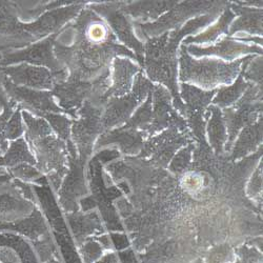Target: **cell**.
Instances as JSON below:
<instances>
[{
	"label": "cell",
	"mask_w": 263,
	"mask_h": 263,
	"mask_svg": "<svg viewBox=\"0 0 263 263\" xmlns=\"http://www.w3.org/2000/svg\"><path fill=\"white\" fill-rule=\"evenodd\" d=\"M9 148V141H0V157H3Z\"/></svg>",
	"instance_id": "cell-45"
},
{
	"label": "cell",
	"mask_w": 263,
	"mask_h": 263,
	"mask_svg": "<svg viewBox=\"0 0 263 263\" xmlns=\"http://www.w3.org/2000/svg\"><path fill=\"white\" fill-rule=\"evenodd\" d=\"M235 18V14L232 12V10L229 8L226 9L222 16L219 19L218 23H216L214 26L210 27L206 31L199 34L196 37H189L186 40L183 41V46L189 45L191 42L195 43H211L215 41L221 34H229V26Z\"/></svg>",
	"instance_id": "cell-32"
},
{
	"label": "cell",
	"mask_w": 263,
	"mask_h": 263,
	"mask_svg": "<svg viewBox=\"0 0 263 263\" xmlns=\"http://www.w3.org/2000/svg\"><path fill=\"white\" fill-rule=\"evenodd\" d=\"M223 2L215 3V2H187L182 4H177L175 7H173L167 14L159 18L158 21L155 24H146V25H136L137 31L140 34H144L147 36H152L154 38L155 36H158L159 34L165 33L170 29L178 28L183 21H185L187 18H191L192 16L202 13L203 11L208 13H213L220 10L211 11L213 9H217L219 7L223 6Z\"/></svg>",
	"instance_id": "cell-16"
},
{
	"label": "cell",
	"mask_w": 263,
	"mask_h": 263,
	"mask_svg": "<svg viewBox=\"0 0 263 263\" xmlns=\"http://www.w3.org/2000/svg\"><path fill=\"white\" fill-rule=\"evenodd\" d=\"M145 137L146 135L142 132L122 125L117 128L104 132L102 135H100L95 143L94 153H97L105 146L112 145L116 146L117 151L126 157H137L143 148Z\"/></svg>",
	"instance_id": "cell-22"
},
{
	"label": "cell",
	"mask_w": 263,
	"mask_h": 263,
	"mask_svg": "<svg viewBox=\"0 0 263 263\" xmlns=\"http://www.w3.org/2000/svg\"><path fill=\"white\" fill-rule=\"evenodd\" d=\"M96 263H121V261L116 251H108Z\"/></svg>",
	"instance_id": "cell-44"
},
{
	"label": "cell",
	"mask_w": 263,
	"mask_h": 263,
	"mask_svg": "<svg viewBox=\"0 0 263 263\" xmlns=\"http://www.w3.org/2000/svg\"><path fill=\"white\" fill-rule=\"evenodd\" d=\"M123 3H104V4H93L87 5V9L95 12L101 18L105 19L109 29H112L116 37L124 43L125 46L134 50L140 64L144 65L143 54L144 46L140 42L134 33V27L132 25L128 16L122 11Z\"/></svg>",
	"instance_id": "cell-13"
},
{
	"label": "cell",
	"mask_w": 263,
	"mask_h": 263,
	"mask_svg": "<svg viewBox=\"0 0 263 263\" xmlns=\"http://www.w3.org/2000/svg\"><path fill=\"white\" fill-rule=\"evenodd\" d=\"M85 5L86 4L83 2H76L70 3L65 7L46 11L33 23H23V28L35 42H38L42 40V38L59 33L61 29L68 26L71 20L78 16L85 8Z\"/></svg>",
	"instance_id": "cell-17"
},
{
	"label": "cell",
	"mask_w": 263,
	"mask_h": 263,
	"mask_svg": "<svg viewBox=\"0 0 263 263\" xmlns=\"http://www.w3.org/2000/svg\"><path fill=\"white\" fill-rule=\"evenodd\" d=\"M4 87L10 100L35 117L42 118L50 113H65L55 103L51 91H37L24 86H17L7 76L4 81Z\"/></svg>",
	"instance_id": "cell-14"
},
{
	"label": "cell",
	"mask_w": 263,
	"mask_h": 263,
	"mask_svg": "<svg viewBox=\"0 0 263 263\" xmlns=\"http://www.w3.org/2000/svg\"><path fill=\"white\" fill-rule=\"evenodd\" d=\"M25 125V139L36 159V167L58 192L69 168L67 142L59 138L48 121L21 112Z\"/></svg>",
	"instance_id": "cell-2"
},
{
	"label": "cell",
	"mask_w": 263,
	"mask_h": 263,
	"mask_svg": "<svg viewBox=\"0 0 263 263\" xmlns=\"http://www.w3.org/2000/svg\"><path fill=\"white\" fill-rule=\"evenodd\" d=\"M210 111V119L208 123V134L210 144L217 157H221L224 153V145L228 141L227 126L222 116V112L218 106L212 105L208 108Z\"/></svg>",
	"instance_id": "cell-28"
},
{
	"label": "cell",
	"mask_w": 263,
	"mask_h": 263,
	"mask_svg": "<svg viewBox=\"0 0 263 263\" xmlns=\"http://www.w3.org/2000/svg\"><path fill=\"white\" fill-rule=\"evenodd\" d=\"M69 223L75 245L79 248L87 239L106 233L102 218L96 209L64 214Z\"/></svg>",
	"instance_id": "cell-23"
},
{
	"label": "cell",
	"mask_w": 263,
	"mask_h": 263,
	"mask_svg": "<svg viewBox=\"0 0 263 263\" xmlns=\"http://www.w3.org/2000/svg\"><path fill=\"white\" fill-rule=\"evenodd\" d=\"M176 5V2H139L130 5L123 3L122 11L125 15L134 19L138 18L137 20H154Z\"/></svg>",
	"instance_id": "cell-30"
},
{
	"label": "cell",
	"mask_w": 263,
	"mask_h": 263,
	"mask_svg": "<svg viewBox=\"0 0 263 263\" xmlns=\"http://www.w3.org/2000/svg\"><path fill=\"white\" fill-rule=\"evenodd\" d=\"M37 210L29 201L12 178L0 179V224H10L24 220Z\"/></svg>",
	"instance_id": "cell-20"
},
{
	"label": "cell",
	"mask_w": 263,
	"mask_h": 263,
	"mask_svg": "<svg viewBox=\"0 0 263 263\" xmlns=\"http://www.w3.org/2000/svg\"><path fill=\"white\" fill-rule=\"evenodd\" d=\"M111 83V72L105 71L101 76L92 81L64 80L57 82L51 91L59 100V106L73 118H77V112L89 101L97 106L104 107V94Z\"/></svg>",
	"instance_id": "cell-5"
},
{
	"label": "cell",
	"mask_w": 263,
	"mask_h": 263,
	"mask_svg": "<svg viewBox=\"0 0 263 263\" xmlns=\"http://www.w3.org/2000/svg\"><path fill=\"white\" fill-rule=\"evenodd\" d=\"M59 33L35 42L24 50L3 53L0 55V64L3 68H6L14 63L23 62L35 65V67H46L48 70H51L52 73L67 71L54 54V43Z\"/></svg>",
	"instance_id": "cell-12"
},
{
	"label": "cell",
	"mask_w": 263,
	"mask_h": 263,
	"mask_svg": "<svg viewBox=\"0 0 263 263\" xmlns=\"http://www.w3.org/2000/svg\"><path fill=\"white\" fill-rule=\"evenodd\" d=\"M6 177H9V175H8L7 171L0 168V179H4V178H6Z\"/></svg>",
	"instance_id": "cell-47"
},
{
	"label": "cell",
	"mask_w": 263,
	"mask_h": 263,
	"mask_svg": "<svg viewBox=\"0 0 263 263\" xmlns=\"http://www.w3.org/2000/svg\"><path fill=\"white\" fill-rule=\"evenodd\" d=\"M46 119L48 123L51 125L52 129L55 132V134L61 138L63 141L68 142L71 139V128L73 121L69 119L67 116H63L61 114L50 113L42 117Z\"/></svg>",
	"instance_id": "cell-38"
},
{
	"label": "cell",
	"mask_w": 263,
	"mask_h": 263,
	"mask_svg": "<svg viewBox=\"0 0 263 263\" xmlns=\"http://www.w3.org/2000/svg\"><path fill=\"white\" fill-rule=\"evenodd\" d=\"M21 112H23V108L20 106H17L14 114L8 122L6 128V139L8 141H13L18 138H21L25 134V125Z\"/></svg>",
	"instance_id": "cell-40"
},
{
	"label": "cell",
	"mask_w": 263,
	"mask_h": 263,
	"mask_svg": "<svg viewBox=\"0 0 263 263\" xmlns=\"http://www.w3.org/2000/svg\"><path fill=\"white\" fill-rule=\"evenodd\" d=\"M5 75L15 85L28 89L53 90L57 82L67 80L68 71L61 73H52L47 68L35 67L29 63H20L4 68Z\"/></svg>",
	"instance_id": "cell-19"
},
{
	"label": "cell",
	"mask_w": 263,
	"mask_h": 263,
	"mask_svg": "<svg viewBox=\"0 0 263 263\" xmlns=\"http://www.w3.org/2000/svg\"><path fill=\"white\" fill-rule=\"evenodd\" d=\"M231 263H241V262H240L238 259H236L234 262H231Z\"/></svg>",
	"instance_id": "cell-49"
},
{
	"label": "cell",
	"mask_w": 263,
	"mask_h": 263,
	"mask_svg": "<svg viewBox=\"0 0 263 263\" xmlns=\"http://www.w3.org/2000/svg\"><path fill=\"white\" fill-rule=\"evenodd\" d=\"M6 75L4 72V68L2 67V64H0V111H4V108L6 106H8L11 102L10 98L8 97L6 91H5V87H4V81H5Z\"/></svg>",
	"instance_id": "cell-43"
},
{
	"label": "cell",
	"mask_w": 263,
	"mask_h": 263,
	"mask_svg": "<svg viewBox=\"0 0 263 263\" xmlns=\"http://www.w3.org/2000/svg\"><path fill=\"white\" fill-rule=\"evenodd\" d=\"M261 98L262 86H253L252 83L243 97L237 101L234 106L223 109L222 116L228 133V141L224 145V152L228 154L231 153L240 129L254 124L256 119L262 117Z\"/></svg>",
	"instance_id": "cell-9"
},
{
	"label": "cell",
	"mask_w": 263,
	"mask_h": 263,
	"mask_svg": "<svg viewBox=\"0 0 263 263\" xmlns=\"http://www.w3.org/2000/svg\"><path fill=\"white\" fill-rule=\"evenodd\" d=\"M252 82L247 81L242 73L240 72L236 82L231 86H221L220 89L217 91V96L213 100V103L218 105L219 107L227 108L228 106L234 105L239 98L242 96L243 93L247 92V90L251 86Z\"/></svg>",
	"instance_id": "cell-31"
},
{
	"label": "cell",
	"mask_w": 263,
	"mask_h": 263,
	"mask_svg": "<svg viewBox=\"0 0 263 263\" xmlns=\"http://www.w3.org/2000/svg\"><path fill=\"white\" fill-rule=\"evenodd\" d=\"M218 12L203 15L199 18L192 19L189 23L173 32H165L160 37L148 39L146 42L145 62L147 76L151 80L161 82L171 90L174 98V106L178 112L183 114V101L177 86V48L180 40L190 34L196 33L202 27L213 23Z\"/></svg>",
	"instance_id": "cell-1"
},
{
	"label": "cell",
	"mask_w": 263,
	"mask_h": 263,
	"mask_svg": "<svg viewBox=\"0 0 263 263\" xmlns=\"http://www.w3.org/2000/svg\"><path fill=\"white\" fill-rule=\"evenodd\" d=\"M45 263H63V262L61 261V259H60L59 256H56V257L52 258L51 260H49V261H47V262H45Z\"/></svg>",
	"instance_id": "cell-46"
},
{
	"label": "cell",
	"mask_w": 263,
	"mask_h": 263,
	"mask_svg": "<svg viewBox=\"0 0 263 263\" xmlns=\"http://www.w3.org/2000/svg\"><path fill=\"white\" fill-rule=\"evenodd\" d=\"M217 90L211 92H204L194 85L187 83L181 84L180 98L183 99V116L186 117L190 127L192 128L194 135L199 140V143H206L205 140V109L212 101ZM181 99V100H182Z\"/></svg>",
	"instance_id": "cell-18"
},
{
	"label": "cell",
	"mask_w": 263,
	"mask_h": 263,
	"mask_svg": "<svg viewBox=\"0 0 263 263\" xmlns=\"http://www.w3.org/2000/svg\"><path fill=\"white\" fill-rule=\"evenodd\" d=\"M77 251L82 263H96L106 252H108L95 237L84 241L79 248H77Z\"/></svg>",
	"instance_id": "cell-37"
},
{
	"label": "cell",
	"mask_w": 263,
	"mask_h": 263,
	"mask_svg": "<svg viewBox=\"0 0 263 263\" xmlns=\"http://www.w3.org/2000/svg\"><path fill=\"white\" fill-rule=\"evenodd\" d=\"M193 263H204V260H203V258H199V259H197L195 262H193Z\"/></svg>",
	"instance_id": "cell-48"
},
{
	"label": "cell",
	"mask_w": 263,
	"mask_h": 263,
	"mask_svg": "<svg viewBox=\"0 0 263 263\" xmlns=\"http://www.w3.org/2000/svg\"><path fill=\"white\" fill-rule=\"evenodd\" d=\"M251 56V55H250ZM247 56L232 62L220 59L203 58L194 59L186 51L185 46L180 50V72L179 77L182 83H194L201 89L216 90L219 85H228L234 82L241 72V67L250 58Z\"/></svg>",
	"instance_id": "cell-4"
},
{
	"label": "cell",
	"mask_w": 263,
	"mask_h": 263,
	"mask_svg": "<svg viewBox=\"0 0 263 263\" xmlns=\"http://www.w3.org/2000/svg\"><path fill=\"white\" fill-rule=\"evenodd\" d=\"M69 151V168L57 192L58 202L64 214L80 211V201L90 196L87 166L79 157L72 140L67 142Z\"/></svg>",
	"instance_id": "cell-7"
},
{
	"label": "cell",
	"mask_w": 263,
	"mask_h": 263,
	"mask_svg": "<svg viewBox=\"0 0 263 263\" xmlns=\"http://www.w3.org/2000/svg\"><path fill=\"white\" fill-rule=\"evenodd\" d=\"M16 108H17V105L15 104V102H13L11 100L10 104L4 108L3 114L0 115V141H6L7 140L6 139V128H7L9 120L11 119V117L14 114Z\"/></svg>",
	"instance_id": "cell-42"
},
{
	"label": "cell",
	"mask_w": 263,
	"mask_h": 263,
	"mask_svg": "<svg viewBox=\"0 0 263 263\" xmlns=\"http://www.w3.org/2000/svg\"><path fill=\"white\" fill-rule=\"evenodd\" d=\"M29 163L36 166V159L24 137L13 140L6 154L0 157V168L10 170L20 164Z\"/></svg>",
	"instance_id": "cell-29"
},
{
	"label": "cell",
	"mask_w": 263,
	"mask_h": 263,
	"mask_svg": "<svg viewBox=\"0 0 263 263\" xmlns=\"http://www.w3.org/2000/svg\"><path fill=\"white\" fill-rule=\"evenodd\" d=\"M102 112L103 107L86 101L77 112V118L72 124L71 139L80 161L86 166L94 153L97 139L104 133L101 125Z\"/></svg>",
	"instance_id": "cell-8"
},
{
	"label": "cell",
	"mask_w": 263,
	"mask_h": 263,
	"mask_svg": "<svg viewBox=\"0 0 263 263\" xmlns=\"http://www.w3.org/2000/svg\"><path fill=\"white\" fill-rule=\"evenodd\" d=\"M153 85L141 72L135 77L132 92L122 97L108 98L101 116V125L104 132L111 130L125 124L135 107L144 100L152 91Z\"/></svg>",
	"instance_id": "cell-10"
},
{
	"label": "cell",
	"mask_w": 263,
	"mask_h": 263,
	"mask_svg": "<svg viewBox=\"0 0 263 263\" xmlns=\"http://www.w3.org/2000/svg\"><path fill=\"white\" fill-rule=\"evenodd\" d=\"M31 248L33 249V252L35 254L36 259L39 263H45L52 258L59 256L57 247L54 242V240L51 236V233H47L46 235L41 236L39 239L30 241Z\"/></svg>",
	"instance_id": "cell-35"
},
{
	"label": "cell",
	"mask_w": 263,
	"mask_h": 263,
	"mask_svg": "<svg viewBox=\"0 0 263 263\" xmlns=\"http://www.w3.org/2000/svg\"><path fill=\"white\" fill-rule=\"evenodd\" d=\"M54 54L57 60L69 71V80L92 81L111 68L112 59L127 56L138 61L135 54L120 46L118 41L104 45H92L82 40L73 39L72 46L54 43Z\"/></svg>",
	"instance_id": "cell-3"
},
{
	"label": "cell",
	"mask_w": 263,
	"mask_h": 263,
	"mask_svg": "<svg viewBox=\"0 0 263 263\" xmlns=\"http://www.w3.org/2000/svg\"><path fill=\"white\" fill-rule=\"evenodd\" d=\"M7 173L11 178L30 184L42 185L43 182L47 181V178L39 172V170L35 165L29 163H24L7 170Z\"/></svg>",
	"instance_id": "cell-34"
},
{
	"label": "cell",
	"mask_w": 263,
	"mask_h": 263,
	"mask_svg": "<svg viewBox=\"0 0 263 263\" xmlns=\"http://www.w3.org/2000/svg\"><path fill=\"white\" fill-rule=\"evenodd\" d=\"M205 252L192 231L151 245L136 256L139 263H193L203 258Z\"/></svg>",
	"instance_id": "cell-6"
},
{
	"label": "cell",
	"mask_w": 263,
	"mask_h": 263,
	"mask_svg": "<svg viewBox=\"0 0 263 263\" xmlns=\"http://www.w3.org/2000/svg\"><path fill=\"white\" fill-rule=\"evenodd\" d=\"M153 112L152 123L147 130V137H152L164 128L177 127L187 130V124L171 104L172 96L163 86H155L152 90Z\"/></svg>",
	"instance_id": "cell-21"
},
{
	"label": "cell",
	"mask_w": 263,
	"mask_h": 263,
	"mask_svg": "<svg viewBox=\"0 0 263 263\" xmlns=\"http://www.w3.org/2000/svg\"><path fill=\"white\" fill-rule=\"evenodd\" d=\"M35 43L24 30L19 11L14 2H0V54L21 50Z\"/></svg>",
	"instance_id": "cell-15"
},
{
	"label": "cell",
	"mask_w": 263,
	"mask_h": 263,
	"mask_svg": "<svg viewBox=\"0 0 263 263\" xmlns=\"http://www.w3.org/2000/svg\"><path fill=\"white\" fill-rule=\"evenodd\" d=\"M186 47V46H185ZM189 54H192L196 57L201 56H218L221 57L230 62L235 61L239 56L246 54H262V49L259 46H249L245 42H238L231 37H224L215 46L209 47H197L190 46L186 47Z\"/></svg>",
	"instance_id": "cell-24"
},
{
	"label": "cell",
	"mask_w": 263,
	"mask_h": 263,
	"mask_svg": "<svg viewBox=\"0 0 263 263\" xmlns=\"http://www.w3.org/2000/svg\"><path fill=\"white\" fill-rule=\"evenodd\" d=\"M234 251L241 263H262V252L253 246L243 243L234 248Z\"/></svg>",
	"instance_id": "cell-41"
},
{
	"label": "cell",
	"mask_w": 263,
	"mask_h": 263,
	"mask_svg": "<svg viewBox=\"0 0 263 263\" xmlns=\"http://www.w3.org/2000/svg\"><path fill=\"white\" fill-rule=\"evenodd\" d=\"M234 14L240 15L239 19L231 26L229 37L238 32H248L256 34L258 37L262 35V10L243 7L241 5H231ZM232 11V12H233Z\"/></svg>",
	"instance_id": "cell-27"
},
{
	"label": "cell",
	"mask_w": 263,
	"mask_h": 263,
	"mask_svg": "<svg viewBox=\"0 0 263 263\" xmlns=\"http://www.w3.org/2000/svg\"><path fill=\"white\" fill-rule=\"evenodd\" d=\"M112 68L113 73L111 76V83L103 97L105 103L108 98L122 97L130 93L134 76L140 72L138 65L129 59L121 57H115L113 59Z\"/></svg>",
	"instance_id": "cell-25"
},
{
	"label": "cell",
	"mask_w": 263,
	"mask_h": 263,
	"mask_svg": "<svg viewBox=\"0 0 263 263\" xmlns=\"http://www.w3.org/2000/svg\"><path fill=\"white\" fill-rule=\"evenodd\" d=\"M152 112H153V100H152V91H151L143 105L137 109V112L128 119V121L124 125L132 128H135L139 132H142V133H144L147 137V130L152 123Z\"/></svg>",
	"instance_id": "cell-33"
},
{
	"label": "cell",
	"mask_w": 263,
	"mask_h": 263,
	"mask_svg": "<svg viewBox=\"0 0 263 263\" xmlns=\"http://www.w3.org/2000/svg\"><path fill=\"white\" fill-rule=\"evenodd\" d=\"M195 145L193 143L187 144L178 152L177 155H175L168 164V171L175 175V177H179L182 174L187 172L191 168L193 162V153Z\"/></svg>",
	"instance_id": "cell-36"
},
{
	"label": "cell",
	"mask_w": 263,
	"mask_h": 263,
	"mask_svg": "<svg viewBox=\"0 0 263 263\" xmlns=\"http://www.w3.org/2000/svg\"><path fill=\"white\" fill-rule=\"evenodd\" d=\"M262 142V117L254 125L246 126L238 139L235 141L231 151L230 160L235 162L243 159L260 147Z\"/></svg>",
	"instance_id": "cell-26"
},
{
	"label": "cell",
	"mask_w": 263,
	"mask_h": 263,
	"mask_svg": "<svg viewBox=\"0 0 263 263\" xmlns=\"http://www.w3.org/2000/svg\"><path fill=\"white\" fill-rule=\"evenodd\" d=\"M192 143L189 130H181L177 127H171L156 137H149L144 142L143 148L137 156L148 160L153 165L165 170L168 167L176 152L185 144Z\"/></svg>",
	"instance_id": "cell-11"
},
{
	"label": "cell",
	"mask_w": 263,
	"mask_h": 263,
	"mask_svg": "<svg viewBox=\"0 0 263 263\" xmlns=\"http://www.w3.org/2000/svg\"><path fill=\"white\" fill-rule=\"evenodd\" d=\"M247 197L259 210L262 208V162H259L248 180Z\"/></svg>",
	"instance_id": "cell-39"
}]
</instances>
